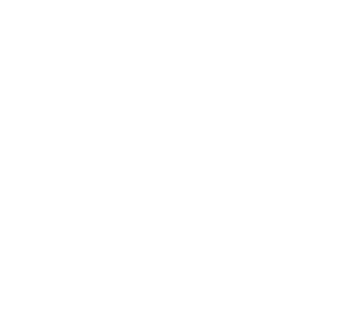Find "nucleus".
I'll list each match as a JSON object with an SVG mask.
<instances>
[]
</instances>
